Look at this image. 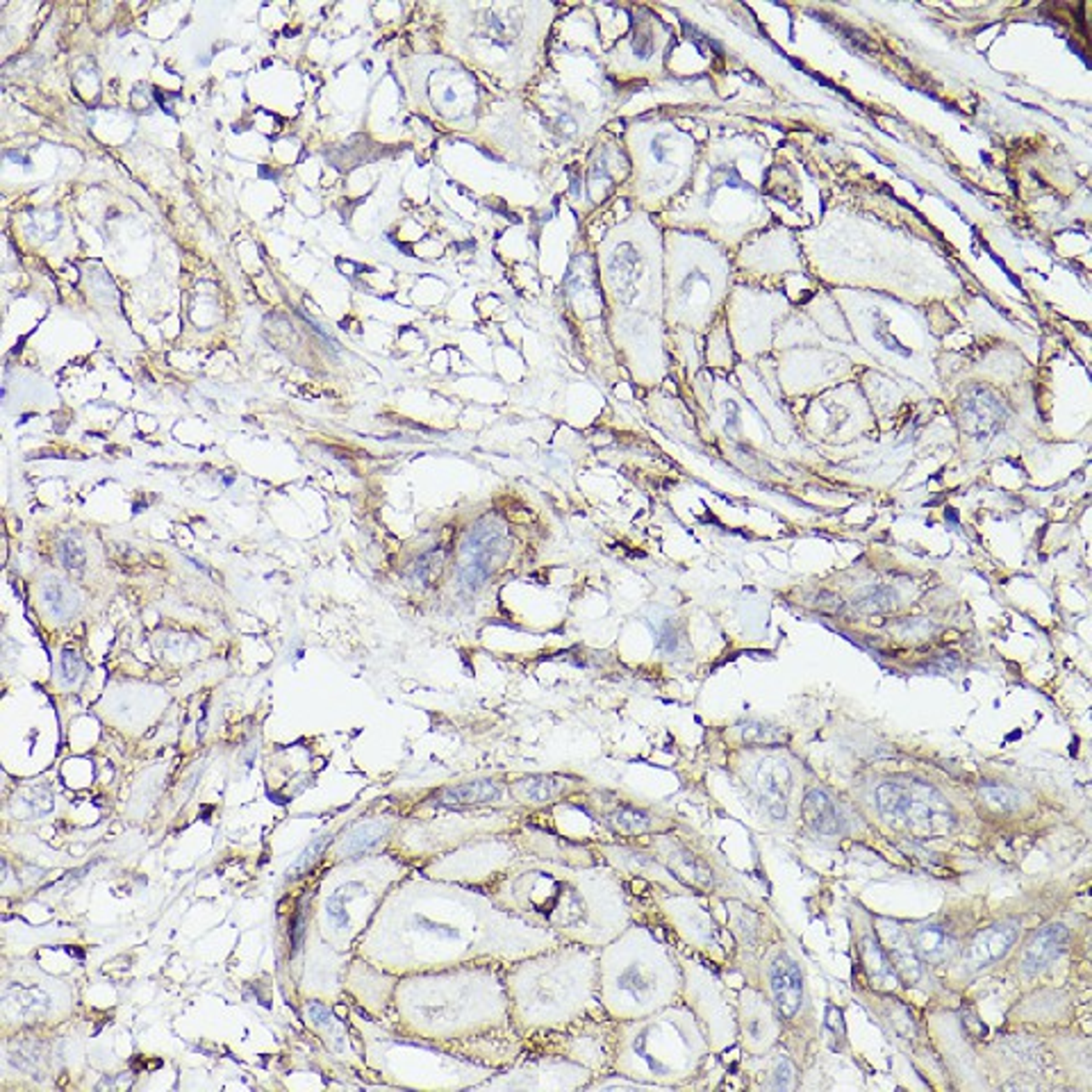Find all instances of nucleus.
Instances as JSON below:
<instances>
[{
  "mask_svg": "<svg viewBox=\"0 0 1092 1092\" xmlns=\"http://www.w3.org/2000/svg\"><path fill=\"white\" fill-rule=\"evenodd\" d=\"M881 813L901 820L922 833H945L953 826V810L942 794L924 783H883L877 790Z\"/></svg>",
  "mask_w": 1092,
  "mask_h": 1092,
  "instance_id": "1",
  "label": "nucleus"
},
{
  "mask_svg": "<svg viewBox=\"0 0 1092 1092\" xmlns=\"http://www.w3.org/2000/svg\"><path fill=\"white\" fill-rule=\"evenodd\" d=\"M506 556V542L492 529L476 530L465 542V560L460 567V578L466 590H478L489 574L495 571V563Z\"/></svg>",
  "mask_w": 1092,
  "mask_h": 1092,
  "instance_id": "2",
  "label": "nucleus"
},
{
  "mask_svg": "<svg viewBox=\"0 0 1092 1092\" xmlns=\"http://www.w3.org/2000/svg\"><path fill=\"white\" fill-rule=\"evenodd\" d=\"M1017 933H1020L1017 922H999L976 933L963 958L967 972H981L986 967L995 965L997 960H1002L1010 952V946L1015 945Z\"/></svg>",
  "mask_w": 1092,
  "mask_h": 1092,
  "instance_id": "3",
  "label": "nucleus"
},
{
  "mask_svg": "<svg viewBox=\"0 0 1092 1092\" xmlns=\"http://www.w3.org/2000/svg\"><path fill=\"white\" fill-rule=\"evenodd\" d=\"M878 945L888 956V960L895 967V972L904 983H918L922 976V967L919 958L912 946V940L906 935V931L899 924H892L888 919L878 922Z\"/></svg>",
  "mask_w": 1092,
  "mask_h": 1092,
  "instance_id": "4",
  "label": "nucleus"
},
{
  "mask_svg": "<svg viewBox=\"0 0 1092 1092\" xmlns=\"http://www.w3.org/2000/svg\"><path fill=\"white\" fill-rule=\"evenodd\" d=\"M1067 940L1070 933L1063 924H1049L1033 933V938L1026 942L1022 952V972L1024 975H1038L1044 967H1049L1054 960H1058L1067 949Z\"/></svg>",
  "mask_w": 1092,
  "mask_h": 1092,
  "instance_id": "5",
  "label": "nucleus"
},
{
  "mask_svg": "<svg viewBox=\"0 0 1092 1092\" xmlns=\"http://www.w3.org/2000/svg\"><path fill=\"white\" fill-rule=\"evenodd\" d=\"M772 992L776 1009L786 1020L797 1015L803 999V976L790 956H779L772 965Z\"/></svg>",
  "mask_w": 1092,
  "mask_h": 1092,
  "instance_id": "6",
  "label": "nucleus"
},
{
  "mask_svg": "<svg viewBox=\"0 0 1092 1092\" xmlns=\"http://www.w3.org/2000/svg\"><path fill=\"white\" fill-rule=\"evenodd\" d=\"M760 799L776 820H786L787 792H790V769L786 763L765 760L758 769Z\"/></svg>",
  "mask_w": 1092,
  "mask_h": 1092,
  "instance_id": "7",
  "label": "nucleus"
},
{
  "mask_svg": "<svg viewBox=\"0 0 1092 1092\" xmlns=\"http://www.w3.org/2000/svg\"><path fill=\"white\" fill-rule=\"evenodd\" d=\"M912 946H915L918 958L926 960V963H945L958 949L956 940L942 926L935 924L919 926L915 931V938H912Z\"/></svg>",
  "mask_w": 1092,
  "mask_h": 1092,
  "instance_id": "8",
  "label": "nucleus"
},
{
  "mask_svg": "<svg viewBox=\"0 0 1092 1092\" xmlns=\"http://www.w3.org/2000/svg\"><path fill=\"white\" fill-rule=\"evenodd\" d=\"M860 960H863V967L867 976H870L872 986L877 990H895L899 983V976L895 972V967L888 960V956L883 953L881 945H878L874 938H865L860 942Z\"/></svg>",
  "mask_w": 1092,
  "mask_h": 1092,
  "instance_id": "9",
  "label": "nucleus"
},
{
  "mask_svg": "<svg viewBox=\"0 0 1092 1092\" xmlns=\"http://www.w3.org/2000/svg\"><path fill=\"white\" fill-rule=\"evenodd\" d=\"M803 817H806L808 826L815 828L817 833L835 835L840 828L835 803L824 790H817V787L808 790L806 797H803Z\"/></svg>",
  "mask_w": 1092,
  "mask_h": 1092,
  "instance_id": "10",
  "label": "nucleus"
},
{
  "mask_svg": "<svg viewBox=\"0 0 1092 1092\" xmlns=\"http://www.w3.org/2000/svg\"><path fill=\"white\" fill-rule=\"evenodd\" d=\"M43 603L49 608V613L55 620H69L76 615L80 608V594L73 585H69L62 578H50L43 583Z\"/></svg>",
  "mask_w": 1092,
  "mask_h": 1092,
  "instance_id": "11",
  "label": "nucleus"
},
{
  "mask_svg": "<svg viewBox=\"0 0 1092 1092\" xmlns=\"http://www.w3.org/2000/svg\"><path fill=\"white\" fill-rule=\"evenodd\" d=\"M501 797V790L489 780H476V783H462V786L449 787L442 792V799L446 803H488Z\"/></svg>",
  "mask_w": 1092,
  "mask_h": 1092,
  "instance_id": "12",
  "label": "nucleus"
},
{
  "mask_svg": "<svg viewBox=\"0 0 1092 1092\" xmlns=\"http://www.w3.org/2000/svg\"><path fill=\"white\" fill-rule=\"evenodd\" d=\"M390 831V824L387 821H367V824H360V826H355L348 838L341 844V851L348 854V856H355V854H362V851H369L371 847H376L378 842L383 840L385 835Z\"/></svg>",
  "mask_w": 1092,
  "mask_h": 1092,
  "instance_id": "13",
  "label": "nucleus"
},
{
  "mask_svg": "<svg viewBox=\"0 0 1092 1092\" xmlns=\"http://www.w3.org/2000/svg\"><path fill=\"white\" fill-rule=\"evenodd\" d=\"M895 605H897V592L892 587H885V585H872V587H863L854 594V608L860 613H890Z\"/></svg>",
  "mask_w": 1092,
  "mask_h": 1092,
  "instance_id": "14",
  "label": "nucleus"
},
{
  "mask_svg": "<svg viewBox=\"0 0 1092 1092\" xmlns=\"http://www.w3.org/2000/svg\"><path fill=\"white\" fill-rule=\"evenodd\" d=\"M564 790L563 780L553 779V776H530V779L522 780L519 783V792L530 801H537V803H542V801H551L553 797Z\"/></svg>",
  "mask_w": 1092,
  "mask_h": 1092,
  "instance_id": "15",
  "label": "nucleus"
},
{
  "mask_svg": "<svg viewBox=\"0 0 1092 1092\" xmlns=\"http://www.w3.org/2000/svg\"><path fill=\"white\" fill-rule=\"evenodd\" d=\"M360 895H364V888H362L360 883H346L344 888H340V890H334L326 904L328 918L333 919L337 926H346L348 924L346 904L351 901V899L360 897Z\"/></svg>",
  "mask_w": 1092,
  "mask_h": 1092,
  "instance_id": "16",
  "label": "nucleus"
},
{
  "mask_svg": "<svg viewBox=\"0 0 1092 1092\" xmlns=\"http://www.w3.org/2000/svg\"><path fill=\"white\" fill-rule=\"evenodd\" d=\"M742 740L745 742H753V745H780V742H786L787 735L780 731L779 726L752 722L742 726Z\"/></svg>",
  "mask_w": 1092,
  "mask_h": 1092,
  "instance_id": "17",
  "label": "nucleus"
},
{
  "mask_svg": "<svg viewBox=\"0 0 1092 1092\" xmlns=\"http://www.w3.org/2000/svg\"><path fill=\"white\" fill-rule=\"evenodd\" d=\"M981 799L997 810H1015V808H1020L1022 794L1006 786H983Z\"/></svg>",
  "mask_w": 1092,
  "mask_h": 1092,
  "instance_id": "18",
  "label": "nucleus"
},
{
  "mask_svg": "<svg viewBox=\"0 0 1092 1092\" xmlns=\"http://www.w3.org/2000/svg\"><path fill=\"white\" fill-rule=\"evenodd\" d=\"M610 821H613L615 828H620L624 833H642V831H647L651 826V820H649V815L640 813V810H635V808H620V810H615L610 815Z\"/></svg>",
  "mask_w": 1092,
  "mask_h": 1092,
  "instance_id": "19",
  "label": "nucleus"
},
{
  "mask_svg": "<svg viewBox=\"0 0 1092 1092\" xmlns=\"http://www.w3.org/2000/svg\"><path fill=\"white\" fill-rule=\"evenodd\" d=\"M328 840H330L328 835H323V838H317V840H314L312 844H310V847H307L306 851H303V854H300V856L296 858V863H294L292 867H289V877H300L303 872L310 870V867L314 865V860H317L321 851H323V847L328 844Z\"/></svg>",
  "mask_w": 1092,
  "mask_h": 1092,
  "instance_id": "20",
  "label": "nucleus"
},
{
  "mask_svg": "<svg viewBox=\"0 0 1092 1092\" xmlns=\"http://www.w3.org/2000/svg\"><path fill=\"white\" fill-rule=\"evenodd\" d=\"M620 988L626 990V992H631V995H633L635 999H637V997H644L649 992V990H651V981H649L647 975H644L642 969H637V967H631V969H626V972L621 975Z\"/></svg>",
  "mask_w": 1092,
  "mask_h": 1092,
  "instance_id": "21",
  "label": "nucleus"
},
{
  "mask_svg": "<svg viewBox=\"0 0 1092 1092\" xmlns=\"http://www.w3.org/2000/svg\"><path fill=\"white\" fill-rule=\"evenodd\" d=\"M80 674H83V662H80V655H77L76 651H71V649H66V651L62 654V676H64V681L69 683V685H73V683H77Z\"/></svg>",
  "mask_w": 1092,
  "mask_h": 1092,
  "instance_id": "22",
  "label": "nucleus"
},
{
  "mask_svg": "<svg viewBox=\"0 0 1092 1092\" xmlns=\"http://www.w3.org/2000/svg\"><path fill=\"white\" fill-rule=\"evenodd\" d=\"M901 637H926L933 631V624L926 620H904L897 624Z\"/></svg>",
  "mask_w": 1092,
  "mask_h": 1092,
  "instance_id": "23",
  "label": "nucleus"
},
{
  "mask_svg": "<svg viewBox=\"0 0 1092 1092\" xmlns=\"http://www.w3.org/2000/svg\"><path fill=\"white\" fill-rule=\"evenodd\" d=\"M62 560L64 564L69 567V569H80L84 564V551L83 546H77L76 542H64L62 544Z\"/></svg>",
  "mask_w": 1092,
  "mask_h": 1092,
  "instance_id": "24",
  "label": "nucleus"
},
{
  "mask_svg": "<svg viewBox=\"0 0 1092 1092\" xmlns=\"http://www.w3.org/2000/svg\"><path fill=\"white\" fill-rule=\"evenodd\" d=\"M774 1088H783V1090H790L794 1088V1070L790 1061H780L779 1067H776V1081H774Z\"/></svg>",
  "mask_w": 1092,
  "mask_h": 1092,
  "instance_id": "25",
  "label": "nucleus"
},
{
  "mask_svg": "<svg viewBox=\"0 0 1092 1092\" xmlns=\"http://www.w3.org/2000/svg\"><path fill=\"white\" fill-rule=\"evenodd\" d=\"M815 601H817V608H820V610H826V613H838V610H842V598L838 597V594H833V592H820V594L815 597Z\"/></svg>",
  "mask_w": 1092,
  "mask_h": 1092,
  "instance_id": "26",
  "label": "nucleus"
},
{
  "mask_svg": "<svg viewBox=\"0 0 1092 1092\" xmlns=\"http://www.w3.org/2000/svg\"><path fill=\"white\" fill-rule=\"evenodd\" d=\"M307 1013H310V1017H312L317 1024H321V1026H330V1022H333V1013L328 1010V1006H323V1003L319 1002L310 1003V1006H307Z\"/></svg>",
  "mask_w": 1092,
  "mask_h": 1092,
  "instance_id": "27",
  "label": "nucleus"
},
{
  "mask_svg": "<svg viewBox=\"0 0 1092 1092\" xmlns=\"http://www.w3.org/2000/svg\"><path fill=\"white\" fill-rule=\"evenodd\" d=\"M303 935H306V912L300 911L296 915V919L292 922V953H296L300 949V942H303Z\"/></svg>",
  "mask_w": 1092,
  "mask_h": 1092,
  "instance_id": "28",
  "label": "nucleus"
},
{
  "mask_svg": "<svg viewBox=\"0 0 1092 1092\" xmlns=\"http://www.w3.org/2000/svg\"><path fill=\"white\" fill-rule=\"evenodd\" d=\"M826 1026H828V1029L835 1031V1036L844 1038V1022H842V1013L838 1009H833V1006H831V1009L826 1010Z\"/></svg>",
  "mask_w": 1092,
  "mask_h": 1092,
  "instance_id": "29",
  "label": "nucleus"
}]
</instances>
